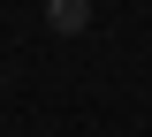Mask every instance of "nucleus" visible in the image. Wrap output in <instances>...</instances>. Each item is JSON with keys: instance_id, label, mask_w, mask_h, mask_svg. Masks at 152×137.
<instances>
[{"instance_id": "obj_1", "label": "nucleus", "mask_w": 152, "mask_h": 137, "mask_svg": "<svg viewBox=\"0 0 152 137\" xmlns=\"http://www.w3.org/2000/svg\"><path fill=\"white\" fill-rule=\"evenodd\" d=\"M46 23L61 38H76V31H91V0H46Z\"/></svg>"}]
</instances>
